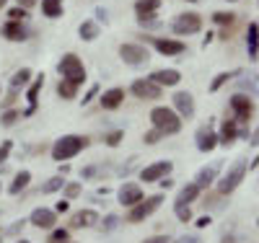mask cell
I'll return each instance as SVG.
<instances>
[{
	"mask_svg": "<svg viewBox=\"0 0 259 243\" xmlns=\"http://www.w3.org/2000/svg\"><path fill=\"white\" fill-rule=\"evenodd\" d=\"M130 93H133L135 99H143V101H156L163 96V88L156 85L153 80H148V78H140L135 80L133 85H130Z\"/></svg>",
	"mask_w": 259,
	"mask_h": 243,
	"instance_id": "7",
	"label": "cell"
},
{
	"mask_svg": "<svg viewBox=\"0 0 259 243\" xmlns=\"http://www.w3.org/2000/svg\"><path fill=\"white\" fill-rule=\"evenodd\" d=\"M29 78H31V70H29V68L16 70V73H13V78H11V88H13V91H18V88L29 85Z\"/></svg>",
	"mask_w": 259,
	"mask_h": 243,
	"instance_id": "30",
	"label": "cell"
},
{
	"mask_svg": "<svg viewBox=\"0 0 259 243\" xmlns=\"http://www.w3.org/2000/svg\"><path fill=\"white\" fill-rule=\"evenodd\" d=\"M96 93H99V85H91V88H89V93H85V99H83V104H89Z\"/></svg>",
	"mask_w": 259,
	"mask_h": 243,
	"instance_id": "45",
	"label": "cell"
},
{
	"mask_svg": "<svg viewBox=\"0 0 259 243\" xmlns=\"http://www.w3.org/2000/svg\"><path fill=\"white\" fill-rule=\"evenodd\" d=\"M8 16H11V21H26L29 11H26V8H21V6H16V8L8 11Z\"/></svg>",
	"mask_w": 259,
	"mask_h": 243,
	"instance_id": "37",
	"label": "cell"
},
{
	"mask_svg": "<svg viewBox=\"0 0 259 243\" xmlns=\"http://www.w3.org/2000/svg\"><path fill=\"white\" fill-rule=\"evenodd\" d=\"M101 109H106V112H114V109L122 106L124 101V88H109V91H104L101 93Z\"/></svg>",
	"mask_w": 259,
	"mask_h": 243,
	"instance_id": "17",
	"label": "cell"
},
{
	"mask_svg": "<svg viewBox=\"0 0 259 243\" xmlns=\"http://www.w3.org/2000/svg\"><path fill=\"white\" fill-rule=\"evenodd\" d=\"M158 184H161L163 189H171V186H174V181H171V179H168V176H166V179H161Z\"/></svg>",
	"mask_w": 259,
	"mask_h": 243,
	"instance_id": "50",
	"label": "cell"
},
{
	"mask_svg": "<svg viewBox=\"0 0 259 243\" xmlns=\"http://www.w3.org/2000/svg\"><path fill=\"white\" fill-rule=\"evenodd\" d=\"M148 80H153L156 85H166V88H174L179 80H182V73L179 70H174V68H163V70H153L148 75Z\"/></svg>",
	"mask_w": 259,
	"mask_h": 243,
	"instance_id": "14",
	"label": "cell"
},
{
	"mask_svg": "<svg viewBox=\"0 0 259 243\" xmlns=\"http://www.w3.org/2000/svg\"><path fill=\"white\" fill-rule=\"evenodd\" d=\"M41 13L47 18H60L62 16V0H41Z\"/></svg>",
	"mask_w": 259,
	"mask_h": 243,
	"instance_id": "29",
	"label": "cell"
},
{
	"mask_svg": "<svg viewBox=\"0 0 259 243\" xmlns=\"http://www.w3.org/2000/svg\"><path fill=\"white\" fill-rule=\"evenodd\" d=\"M223 243H233V235H226V238H223Z\"/></svg>",
	"mask_w": 259,
	"mask_h": 243,
	"instance_id": "53",
	"label": "cell"
},
{
	"mask_svg": "<svg viewBox=\"0 0 259 243\" xmlns=\"http://www.w3.org/2000/svg\"><path fill=\"white\" fill-rule=\"evenodd\" d=\"M236 135H239V129H236V119H226L223 127H221L218 142H221V145H231V142L236 140Z\"/></svg>",
	"mask_w": 259,
	"mask_h": 243,
	"instance_id": "23",
	"label": "cell"
},
{
	"mask_svg": "<svg viewBox=\"0 0 259 243\" xmlns=\"http://www.w3.org/2000/svg\"><path fill=\"white\" fill-rule=\"evenodd\" d=\"M65 186V179L62 176H52V179L41 186V194H52V191H57V189H62Z\"/></svg>",
	"mask_w": 259,
	"mask_h": 243,
	"instance_id": "32",
	"label": "cell"
},
{
	"mask_svg": "<svg viewBox=\"0 0 259 243\" xmlns=\"http://www.w3.org/2000/svg\"><path fill=\"white\" fill-rule=\"evenodd\" d=\"M117 200H119V205H124V207H135V205L143 200V189H140V184H130V181H124V184L119 186V191H117Z\"/></svg>",
	"mask_w": 259,
	"mask_h": 243,
	"instance_id": "12",
	"label": "cell"
},
{
	"mask_svg": "<svg viewBox=\"0 0 259 243\" xmlns=\"http://www.w3.org/2000/svg\"><path fill=\"white\" fill-rule=\"evenodd\" d=\"M231 109L236 112V122H249V117L254 112V104L246 93H236V96H231Z\"/></svg>",
	"mask_w": 259,
	"mask_h": 243,
	"instance_id": "11",
	"label": "cell"
},
{
	"mask_svg": "<svg viewBox=\"0 0 259 243\" xmlns=\"http://www.w3.org/2000/svg\"><path fill=\"white\" fill-rule=\"evenodd\" d=\"M119 225V217L117 215H106V220H104V230H114Z\"/></svg>",
	"mask_w": 259,
	"mask_h": 243,
	"instance_id": "40",
	"label": "cell"
},
{
	"mask_svg": "<svg viewBox=\"0 0 259 243\" xmlns=\"http://www.w3.org/2000/svg\"><path fill=\"white\" fill-rule=\"evenodd\" d=\"M18 243H29V240H24V238H21V240H18Z\"/></svg>",
	"mask_w": 259,
	"mask_h": 243,
	"instance_id": "55",
	"label": "cell"
},
{
	"mask_svg": "<svg viewBox=\"0 0 259 243\" xmlns=\"http://www.w3.org/2000/svg\"><path fill=\"white\" fill-rule=\"evenodd\" d=\"M16 119H21V112H16V109H8V112L3 114V124H6V127L16 124Z\"/></svg>",
	"mask_w": 259,
	"mask_h": 243,
	"instance_id": "38",
	"label": "cell"
},
{
	"mask_svg": "<svg viewBox=\"0 0 259 243\" xmlns=\"http://www.w3.org/2000/svg\"><path fill=\"white\" fill-rule=\"evenodd\" d=\"M246 50H249V57L256 60V55H259V24H249V31H246Z\"/></svg>",
	"mask_w": 259,
	"mask_h": 243,
	"instance_id": "22",
	"label": "cell"
},
{
	"mask_svg": "<svg viewBox=\"0 0 259 243\" xmlns=\"http://www.w3.org/2000/svg\"><path fill=\"white\" fill-rule=\"evenodd\" d=\"M80 194V184H68L65 186V197H68V200H73V197H78Z\"/></svg>",
	"mask_w": 259,
	"mask_h": 243,
	"instance_id": "42",
	"label": "cell"
},
{
	"mask_svg": "<svg viewBox=\"0 0 259 243\" xmlns=\"http://www.w3.org/2000/svg\"><path fill=\"white\" fill-rule=\"evenodd\" d=\"M171 168H174V163H171V161H158V163H153V166L143 168V171H140V179H143L145 184L161 181V179H166V176L171 173Z\"/></svg>",
	"mask_w": 259,
	"mask_h": 243,
	"instance_id": "10",
	"label": "cell"
},
{
	"mask_svg": "<svg viewBox=\"0 0 259 243\" xmlns=\"http://www.w3.org/2000/svg\"><path fill=\"white\" fill-rule=\"evenodd\" d=\"M215 145H218V135H215L212 129L202 127V129L197 132V148H200L202 153H210V150H215Z\"/></svg>",
	"mask_w": 259,
	"mask_h": 243,
	"instance_id": "20",
	"label": "cell"
},
{
	"mask_svg": "<svg viewBox=\"0 0 259 243\" xmlns=\"http://www.w3.org/2000/svg\"><path fill=\"white\" fill-rule=\"evenodd\" d=\"M212 21L215 24H223V26H231L233 21H236V13H226V11H218V13H212Z\"/></svg>",
	"mask_w": 259,
	"mask_h": 243,
	"instance_id": "34",
	"label": "cell"
},
{
	"mask_svg": "<svg viewBox=\"0 0 259 243\" xmlns=\"http://www.w3.org/2000/svg\"><path fill=\"white\" fill-rule=\"evenodd\" d=\"M189 3H197V0H189Z\"/></svg>",
	"mask_w": 259,
	"mask_h": 243,
	"instance_id": "56",
	"label": "cell"
},
{
	"mask_svg": "<svg viewBox=\"0 0 259 243\" xmlns=\"http://www.w3.org/2000/svg\"><path fill=\"white\" fill-rule=\"evenodd\" d=\"M99 223V212L96 210H78L70 217V228H91Z\"/></svg>",
	"mask_w": 259,
	"mask_h": 243,
	"instance_id": "18",
	"label": "cell"
},
{
	"mask_svg": "<svg viewBox=\"0 0 259 243\" xmlns=\"http://www.w3.org/2000/svg\"><path fill=\"white\" fill-rule=\"evenodd\" d=\"M36 3H39V0H18V6H21V8H26V11H29L31 6H36Z\"/></svg>",
	"mask_w": 259,
	"mask_h": 243,
	"instance_id": "48",
	"label": "cell"
},
{
	"mask_svg": "<svg viewBox=\"0 0 259 243\" xmlns=\"http://www.w3.org/2000/svg\"><path fill=\"white\" fill-rule=\"evenodd\" d=\"M47 243H75V240H47Z\"/></svg>",
	"mask_w": 259,
	"mask_h": 243,
	"instance_id": "52",
	"label": "cell"
},
{
	"mask_svg": "<svg viewBox=\"0 0 259 243\" xmlns=\"http://www.w3.org/2000/svg\"><path fill=\"white\" fill-rule=\"evenodd\" d=\"M210 223H212V220H210V217L205 215V217H200V220H197V228H207Z\"/></svg>",
	"mask_w": 259,
	"mask_h": 243,
	"instance_id": "49",
	"label": "cell"
},
{
	"mask_svg": "<svg viewBox=\"0 0 259 243\" xmlns=\"http://www.w3.org/2000/svg\"><path fill=\"white\" fill-rule=\"evenodd\" d=\"M174 106H177V114L182 119H192L194 117V96L189 91H179L174 93Z\"/></svg>",
	"mask_w": 259,
	"mask_h": 243,
	"instance_id": "15",
	"label": "cell"
},
{
	"mask_svg": "<svg viewBox=\"0 0 259 243\" xmlns=\"http://www.w3.org/2000/svg\"><path fill=\"white\" fill-rule=\"evenodd\" d=\"M150 122H153V129H158L161 135H177L182 129V117L168 106H156L150 112Z\"/></svg>",
	"mask_w": 259,
	"mask_h": 243,
	"instance_id": "2",
	"label": "cell"
},
{
	"mask_svg": "<svg viewBox=\"0 0 259 243\" xmlns=\"http://www.w3.org/2000/svg\"><path fill=\"white\" fill-rule=\"evenodd\" d=\"M143 243H168V238H166V235H150V238H145Z\"/></svg>",
	"mask_w": 259,
	"mask_h": 243,
	"instance_id": "44",
	"label": "cell"
},
{
	"mask_svg": "<svg viewBox=\"0 0 259 243\" xmlns=\"http://www.w3.org/2000/svg\"><path fill=\"white\" fill-rule=\"evenodd\" d=\"M57 73L62 80H70L75 85H83L85 83V68H83V62L78 55L68 52V55H62V60L57 62Z\"/></svg>",
	"mask_w": 259,
	"mask_h": 243,
	"instance_id": "3",
	"label": "cell"
},
{
	"mask_svg": "<svg viewBox=\"0 0 259 243\" xmlns=\"http://www.w3.org/2000/svg\"><path fill=\"white\" fill-rule=\"evenodd\" d=\"M6 3H8V0H0V8H6Z\"/></svg>",
	"mask_w": 259,
	"mask_h": 243,
	"instance_id": "54",
	"label": "cell"
},
{
	"mask_svg": "<svg viewBox=\"0 0 259 243\" xmlns=\"http://www.w3.org/2000/svg\"><path fill=\"white\" fill-rule=\"evenodd\" d=\"M150 41H153V47L166 55V57H177V55H184L187 52V44L179 41V39H163V36H150Z\"/></svg>",
	"mask_w": 259,
	"mask_h": 243,
	"instance_id": "9",
	"label": "cell"
},
{
	"mask_svg": "<svg viewBox=\"0 0 259 243\" xmlns=\"http://www.w3.org/2000/svg\"><path fill=\"white\" fill-rule=\"evenodd\" d=\"M197 197H200V186L197 184H187V186H182V191H179L174 205H187L189 207V202H194Z\"/></svg>",
	"mask_w": 259,
	"mask_h": 243,
	"instance_id": "24",
	"label": "cell"
},
{
	"mask_svg": "<svg viewBox=\"0 0 259 243\" xmlns=\"http://www.w3.org/2000/svg\"><path fill=\"white\" fill-rule=\"evenodd\" d=\"M0 34L8 41H26L29 39V29L24 26V21H8V24L0 29Z\"/></svg>",
	"mask_w": 259,
	"mask_h": 243,
	"instance_id": "16",
	"label": "cell"
},
{
	"mask_svg": "<svg viewBox=\"0 0 259 243\" xmlns=\"http://www.w3.org/2000/svg\"><path fill=\"white\" fill-rule=\"evenodd\" d=\"M177 36H189V34H197L202 29V16L200 13H179L171 24Z\"/></svg>",
	"mask_w": 259,
	"mask_h": 243,
	"instance_id": "6",
	"label": "cell"
},
{
	"mask_svg": "<svg viewBox=\"0 0 259 243\" xmlns=\"http://www.w3.org/2000/svg\"><path fill=\"white\" fill-rule=\"evenodd\" d=\"M41 85H45V75H39L31 85H29V93H26V101H29V109L24 112V117H31L34 112H36V96H39V91H41Z\"/></svg>",
	"mask_w": 259,
	"mask_h": 243,
	"instance_id": "19",
	"label": "cell"
},
{
	"mask_svg": "<svg viewBox=\"0 0 259 243\" xmlns=\"http://www.w3.org/2000/svg\"><path fill=\"white\" fill-rule=\"evenodd\" d=\"M215 176H218V166H207L197 173V179H194V184H197L200 189H207L212 181H215Z\"/></svg>",
	"mask_w": 259,
	"mask_h": 243,
	"instance_id": "25",
	"label": "cell"
},
{
	"mask_svg": "<svg viewBox=\"0 0 259 243\" xmlns=\"http://www.w3.org/2000/svg\"><path fill=\"white\" fill-rule=\"evenodd\" d=\"M50 240H70V233L65 230V228H57V230L50 235Z\"/></svg>",
	"mask_w": 259,
	"mask_h": 243,
	"instance_id": "41",
	"label": "cell"
},
{
	"mask_svg": "<svg viewBox=\"0 0 259 243\" xmlns=\"http://www.w3.org/2000/svg\"><path fill=\"white\" fill-rule=\"evenodd\" d=\"M249 142H251V145H254V148H256V145H259V127H256V129H254V135H251V140H249Z\"/></svg>",
	"mask_w": 259,
	"mask_h": 243,
	"instance_id": "51",
	"label": "cell"
},
{
	"mask_svg": "<svg viewBox=\"0 0 259 243\" xmlns=\"http://www.w3.org/2000/svg\"><path fill=\"white\" fill-rule=\"evenodd\" d=\"M29 223H31L34 228L50 230V228H55V223H57V212H55V210H47V207H36V210L31 212V217H29Z\"/></svg>",
	"mask_w": 259,
	"mask_h": 243,
	"instance_id": "13",
	"label": "cell"
},
{
	"mask_svg": "<svg viewBox=\"0 0 259 243\" xmlns=\"http://www.w3.org/2000/svg\"><path fill=\"white\" fill-rule=\"evenodd\" d=\"M68 210H70V202H68V200L57 202V207H55V212H68Z\"/></svg>",
	"mask_w": 259,
	"mask_h": 243,
	"instance_id": "47",
	"label": "cell"
},
{
	"mask_svg": "<svg viewBox=\"0 0 259 243\" xmlns=\"http://www.w3.org/2000/svg\"><path fill=\"white\" fill-rule=\"evenodd\" d=\"M163 202V194H153V197H145V200H140L133 210H130L127 215V223H143L145 217H150Z\"/></svg>",
	"mask_w": 259,
	"mask_h": 243,
	"instance_id": "4",
	"label": "cell"
},
{
	"mask_svg": "<svg viewBox=\"0 0 259 243\" xmlns=\"http://www.w3.org/2000/svg\"><path fill=\"white\" fill-rule=\"evenodd\" d=\"M122 137H124V129H114V132H109V135L104 137V142L109 145V148H117L122 142Z\"/></svg>",
	"mask_w": 259,
	"mask_h": 243,
	"instance_id": "35",
	"label": "cell"
},
{
	"mask_svg": "<svg viewBox=\"0 0 259 243\" xmlns=\"http://www.w3.org/2000/svg\"><path fill=\"white\" fill-rule=\"evenodd\" d=\"M161 137H163V135H161L158 129H150V132H145V137H143V140H145L148 145H156V142H158Z\"/></svg>",
	"mask_w": 259,
	"mask_h": 243,
	"instance_id": "39",
	"label": "cell"
},
{
	"mask_svg": "<svg viewBox=\"0 0 259 243\" xmlns=\"http://www.w3.org/2000/svg\"><path fill=\"white\" fill-rule=\"evenodd\" d=\"M256 225H259V223H256Z\"/></svg>",
	"mask_w": 259,
	"mask_h": 243,
	"instance_id": "58",
	"label": "cell"
},
{
	"mask_svg": "<svg viewBox=\"0 0 259 243\" xmlns=\"http://www.w3.org/2000/svg\"><path fill=\"white\" fill-rule=\"evenodd\" d=\"M158 8H161V0H138V3H135L138 18H150V16H156Z\"/></svg>",
	"mask_w": 259,
	"mask_h": 243,
	"instance_id": "21",
	"label": "cell"
},
{
	"mask_svg": "<svg viewBox=\"0 0 259 243\" xmlns=\"http://www.w3.org/2000/svg\"><path fill=\"white\" fill-rule=\"evenodd\" d=\"M244 176H246V161L241 158V161H236V163L228 168V173L218 181V191H221V194H231L236 186L244 181Z\"/></svg>",
	"mask_w": 259,
	"mask_h": 243,
	"instance_id": "5",
	"label": "cell"
},
{
	"mask_svg": "<svg viewBox=\"0 0 259 243\" xmlns=\"http://www.w3.org/2000/svg\"><path fill=\"white\" fill-rule=\"evenodd\" d=\"M177 243H202V240H200L197 235H182V238H179Z\"/></svg>",
	"mask_w": 259,
	"mask_h": 243,
	"instance_id": "46",
	"label": "cell"
},
{
	"mask_svg": "<svg viewBox=\"0 0 259 243\" xmlns=\"http://www.w3.org/2000/svg\"><path fill=\"white\" fill-rule=\"evenodd\" d=\"M239 85L244 91H249V96H259V75H246L239 80Z\"/></svg>",
	"mask_w": 259,
	"mask_h": 243,
	"instance_id": "31",
	"label": "cell"
},
{
	"mask_svg": "<svg viewBox=\"0 0 259 243\" xmlns=\"http://www.w3.org/2000/svg\"><path fill=\"white\" fill-rule=\"evenodd\" d=\"M174 212H177V217L182 220V223H189L192 220V210L187 205H174Z\"/></svg>",
	"mask_w": 259,
	"mask_h": 243,
	"instance_id": "36",
	"label": "cell"
},
{
	"mask_svg": "<svg viewBox=\"0 0 259 243\" xmlns=\"http://www.w3.org/2000/svg\"><path fill=\"white\" fill-rule=\"evenodd\" d=\"M119 57L124 65H133V68H140L150 60V52L143 47V44H122L119 47Z\"/></svg>",
	"mask_w": 259,
	"mask_h": 243,
	"instance_id": "8",
	"label": "cell"
},
{
	"mask_svg": "<svg viewBox=\"0 0 259 243\" xmlns=\"http://www.w3.org/2000/svg\"><path fill=\"white\" fill-rule=\"evenodd\" d=\"M228 3H236V0H228Z\"/></svg>",
	"mask_w": 259,
	"mask_h": 243,
	"instance_id": "57",
	"label": "cell"
},
{
	"mask_svg": "<svg viewBox=\"0 0 259 243\" xmlns=\"http://www.w3.org/2000/svg\"><path fill=\"white\" fill-rule=\"evenodd\" d=\"M57 96L65 99V101H73V99L78 96V85L70 83V80H62V78H60V83H57Z\"/></svg>",
	"mask_w": 259,
	"mask_h": 243,
	"instance_id": "26",
	"label": "cell"
},
{
	"mask_svg": "<svg viewBox=\"0 0 259 243\" xmlns=\"http://www.w3.org/2000/svg\"><path fill=\"white\" fill-rule=\"evenodd\" d=\"M239 73H241V70H233V73H221V75H215V80L210 83V91H218L221 85H226L233 75H239Z\"/></svg>",
	"mask_w": 259,
	"mask_h": 243,
	"instance_id": "33",
	"label": "cell"
},
{
	"mask_svg": "<svg viewBox=\"0 0 259 243\" xmlns=\"http://www.w3.org/2000/svg\"><path fill=\"white\" fill-rule=\"evenodd\" d=\"M29 181H31V171H18L8 191H11V194H18V191H24V189L29 186Z\"/></svg>",
	"mask_w": 259,
	"mask_h": 243,
	"instance_id": "28",
	"label": "cell"
},
{
	"mask_svg": "<svg viewBox=\"0 0 259 243\" xmlns=\"http://www.w3.org/2000/svg\"><path fill=\"white\" fill-rule=\"evenodd\" d=\"M78 34H80L83 41H94L99 36V24L96 21H83V24L78 26Z\"/></svg>",
	"mask_w": 259,
	"mask_h": 243,
	"instance_id": "27",
	"label": "cell"
},
{
	"mask_svg": "<svg viewBox=\"0 0 259 243\" xmlns=\"http://www.w3.org/2000/svg\"><path fill=\"white\" fill-rule=\"evenodd\" d=\"M83 148H89V137H83V135H62L52 145V161H57V163L70 161V158L78 156Z\"/></svg>",
	"mask_w": 259,
	"mask_h": 243,
	"instance_id": "1",
	"label": "cell"
},
{
	"mask_svg": "<svg viewBox=\"0 0 259 243\" xmlns=\"http://www.w3.org/2000/svg\"><path fill=\"white\" fill-rule=\"evenodd\" d=\"M8 153H11V142L6 140L3 145H0V163H6V161H8Z\"/></svg>",
	"mask_w": 259,
	"mask_h": 243,
	"instance_id": "43",
	"label": "cell"
}]
</instances>
